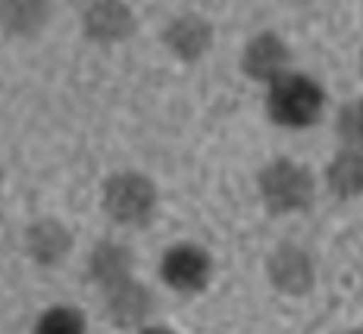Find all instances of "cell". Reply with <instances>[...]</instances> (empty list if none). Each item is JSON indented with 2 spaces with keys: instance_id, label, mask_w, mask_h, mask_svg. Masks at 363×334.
<instances>
[{
  "instance_id": "cell-1",
  "label": "cell",
  "mask_w": 363,
  "mask_h": 334,
  "mask_svg": "<svg viewBox=\"0 0 363 334\" xmlns=\"http://www.w3.org/2000/svg\"><path fill=\"white\" fill-rule=\"evenodd\" d=\"M326 94L313 79L301 72H285L269 85L267 94V113L276 125L285 128H307L323 116Z\"/></svg>"
},
{
  "instance_id": "cell-2",
  "label": "cell",
  "mask_w": 363,
  "mask_h": 334,
  "mask_svg": "<svg viewBox=\"0 0 363 334\" xmlns=\"http://www.w3.org/2000/svg\"><path fill=\"white\" fill-rule=\"evenodd\" d=\"M260 197L269 212H301L313 203V178L294 159H272L260 172Z\"/></svg>"
},
{
  "instance_id": "cell-3",
  "label": "cell",
  "mask_w": 363,
  "mask_h": 334,
  "mask_svg": "<svg viewBox=\"0 0 363 334\" xmlns=\"http://www.w3.org/2000/svg\"><path fill=\"white\" fill-rule=\"evenodd\" d=\"M157 207V188L138 172H119L104 185V209L123 225H141Z\"/></svg>"
},
{
  "instance_id": "cell-4",
  "label": "cell",
  "mask_w": 363,
  "mask_h": 334,
  "mask_svg": "<svg viewBox=\"0 0 363 334\" xmlns=\"http://www.w3.org/2000/svg\"><path fill=\"white\" fill-rule=\"evenodd\" d=\"M160 275L172 291L198 294L207 287L210 275H213V260H210L207 250H201L194 244H176L163 253Z\"/></svg>"
},
{
  "instance_id": "cell-5",
  "label": "cell",
  "mask_w": 363,
  "mask_h": 334,
  "mask_svg": "<svg viewBox=\"0 0 363 334\" xmlns=\"http://www.w3.org/2000/svg\"><path fill=\"white\" fill-rule=\"evenodd\" d=\"M241 69H245L247 79L272 85V81L282 79L285 72H291L289 44H285L279 35H272V32L254 35L251 41L245 44V53H241Z\"/></svg>"
},
{
  "instance_id": "cell-6",
  "label": "cell",
  "mask_w": 363,
  "mask_h": 334,
  "mask_svg": "<svg viewBox=\"0 0 363 334\" xmlns=\"http://www.w3.org/2000/svg\"><path fill=\"white\" fill-rule=\"evenodd\" d=\"M267 275L276 291L289 294V297H304L313 287V260L307 256V250L294 244H282L272 250L267 263Z\"/></svg>"
},
{
  "instance_id": "cell-7",
  "label": "cell",
  "mask_w": 363,
  "mask_h": 334,
  "mask_svg": "<svg viewBox=\"0 0 363 334\" xmlns=\"http://www.w3.org/2000/svg\"><path fill=\"white\" fill-rule=\"evenodd\" d=\"M85 35L97 44H116L135 32V16L125 0H88L82 13Z\"/></svg>"
},
{
  "instance_id": "cell-8",
  "label": "cell",
  "mask_w": 363,
  "mask_h": 334,
  "mask_svg": "<svg viewBox=\"0 0 363 334\" xmlns=\"http://www.w3.org/2000/svg\"><path fill=\"white\" fill-rule=\"evenodd\" d=\"M104 303H107V313L113 316L116 325H141L150 313V294L145 284H138L132 275L123 282L104 287Z\"/></svg>"
},
{
  "instance_id": "cell-9",
  "label": "cell",
  "mask_w": 363,
  "mask_h": 334,
  "mask_svg": "<svg viewBox=\"0 0 363 334\" xmlns=\"http://www.w3.org/2000/svg\"><path fill=\"white\" fill-rule=\"evenodd\" d=\"M166 47L176 53L179 59H198L210 50V41H213V28L207 25L201 16H179L166 25L163 32Z\"/></svg>"
},
{
  "instance_id": "cell-10",
  "label": "cell",
  "mask_w": 363,
  "mask_h": 334,
  "mask_svg": "<svg viewBox=\"0 0 363 334\" xmlns=\"http://www.w3.org/2000/svg\"><path fill=\"white\" fill-rule=\"evenodd\" d=\"M26 244H28V253L41 265H54L69 253L72 238L63 222H57V219H41V222H35L32 229H28Z\"/></svg>"
},
{
  "instance_id": "cell-11",
  "label": "cell",
  "mask_w": 363,
  "mask_h": 334,
  "mask_svg": "<svg viewBox=\"0 0 363 334\" xmlns=\"http://www.w3.org/2000/svg\"><path fill=\"white\" fill-rule=\"evenodd\" d=\"M50 0H0V25L13 35H38L48 25Z\"/></svg>"
},
{
  "instance_id": "cell-12",
  "label": "cell",
  "mask_w": 363,
  "mask_h": 334,
  "mask_svg": "<svg viewBox=\"0 0 363 334\" xmlns=\"http://www.w3.org/2000/svg\"><path fill=\"white\" fill-rule=\"evenodd\" d=\"M326 181L329 191L342 200H351V197L363 194V154H354V150H342L332 163L326 166Z\"/></svg>"
},
{
  "instance_id": "cell-13",
  "label": "cell",
  "mask_w": 363,
  "mask_h": 334,
  "mask_svg": "<svg viewBox=\"0 0 363 334\" xmlns=\"http://www.w3.org/2000/svg\"><path fill=\"white\" fill-rule=\"evenodd\" d=\"M128 269H132V253H128L125 247L113 244V241L97 244V250L91 253V275H94L104 287L128 278Z\"/></svg>"
},
{
  "instance_id": "cell-14",
  "label": "cell",
  "mask_w": 363,
  "mask_h": 334,
  "mask_svg": "<svg viewBox=\"0 0 363 334\" xmlns=\"http://www.w3.org/2000/svg\"><path fill=\"white\" fill-rule=\"evenodd\" d=\"M35 334H85V316L72 306H50L38 318Z\"/></svg>"
},
{
  "instance_id": "cell-15",
  "label": "cell",
  "mask_w": 363,
  "mask_h": 334,
  "mask_svg": "<svg viewBox=\"0 0 363 334\" xmlns=\"http://www.w3.org/2000/svg\"><path fill=\"white\" fill-rule=\"evenodd\" d=\"M338 138H342L347 150L363 154V97L342 106V113H338Z\"/></svg>"
},
{
  "instance_id": "cell-16",
  "label": "cell",
  "mask_w": 363,
  "mask_h": 334,
  "mask_svg": "<svg viewBox=\"0 0 363 334\" xmlns=\"http://www.w3.org/2000/svg\"><path fill=\"white\" fill-rule=\"evenodd\" d=\"M141 334H172L169 328H160V325H154V328H145Z\"/></svg>"
},
{
  "instance_id": "cell-17",
  "label": "cell",
  "mask_w": 363,
  "mask_h": 334,
  "mask_svg": "<svg viewBox=\"0 0 363 334\" xmlns=\"http://www.w3.org/2000/svg\"><path fill=\"white\" fill-rule=\"evenodd\" d=\"M345 334H363V328H351V331H345Z\"/></svg>"
},
{
  "instance_id": "cell-18",
  "label": "cell",
  "mask_w": 363,
  "mask_h": 334,
  "mask_svg": "<svg viewBox=\"0 0 363 334\" xmlns=\"http://www.w3.org/2000/svg\"><path fill=\"white\" fill-rule=\"evenodd\" d=\"M360 69H363V50H360Z\"/></svg>"
}]
</instances>
